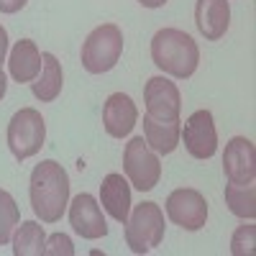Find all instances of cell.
<instances>
[{"mask_svg": "<svg viewBox=\"0 0 256 256\" xmlns=\"http://www.w3.org/2000/svg\"><path fill=\"white\" fill-rule=\"evenodd\" d=\"M31 208L41 223L62 220L64 210L70 205V177L64 166L54 159H46L34 166L28 182Z\"/></svg>", "mask_w": 256, "mask_h": 256, "instance_id": "1", "label": "cell"}, {"mask_svg": "<svg viewBox=\"0 0 256 256\" xmlns=\"http://www.w3.org/2000/svg\"><path fill=\"white\" fill-rule=\"evenodd\" d=\"M152 62L162 72L187 80L200 64V49L190 34L180 28H162L152 38Z\"/></svg>", "mask_w": 256, "mask_h": 256, "instance_id": "2", "label": "cell"}, {"mask_svg": "<svg viewBox=\"0 0 256 256\" xmlns=\"http://www.w3.org/2000/svg\"><path fill=\"white\" fill-rule=\"evenodd\" d=\"M123 54V31L116 24H102L82 44V67L90 74H105L110 72Z\"/></svg>", "mask_w": 256, "mask_h": 256, "instance_id": "3", "label": "cell"}, {"mask_svg": "<svg viewBox=\"0 0 256 256\" xmlns=\"http://www.w3.org/2000/svg\"><path fill=\"white\" fill-rule=\"evenodd\" d=\"M126 226V244L131 246L134 254H148L164 241V212L156 202L146 200L128 212Z\"/></svg>", "mask_w": 256, "mask_h": 256, "instance_id": "4", "label": "cell"}, {"mask_svg": "<svg viewBox=\"0 0 256 256\" xmlns=\"http://www.w3.org/2000/svg\"><path fill=\"white\" fill-rule=\"evenodd\" d=\"M44 138L46 123L36 108H20L18 113H13L8 123V148L18 162L36 156L44 146Z\"/></svg>", "mask_w": 256, "mask_h": 256, "instance_id": "5", "label": "cell"}, {"mask_svg": "<svg viewBox=\"0 0 256 256\" xmlns=\"http://www.w3.org/2000/svg\"><path fill=\"white\" fill-rule=\"evenodd\" d=\"M123 172L136 190L148 192L162 180V164L144 136H134L123 148Z\"/></svg>", "mask_w": 256, "mask_h": 256, "instance_id": "6", "label": "cell"}, {"mask_svg": "<svg viewBox=\"0 0 256 256\" xmlns=\"http://www.w3.org/2000/svg\"><path fill=\"white\" fill-rule=\"evenodd\" d=\"M166 216L182 230H200L208 223V200L202 192L192 187H180L169 192L166 198Z\"/></svg>", "mask_w": 256, "mask_h": 256, "instance_id": "7", "label": "cell"}, {"mask_svg": "<svg viewBox=\"0 0 256 256\" xmlns=\"http://www.w3.org/2000/svg\"><path fill=\"white\" fill-rule=\"evenodd\" d=\"M180 141H184V148L190 152V156L210 159L218 152V131H216V123H212V113L210 110H195L192 113L184 120Z\"/></svg>", "mask_w": 256, "mask_h": 256, "instance_id": "8", "label": "cell"}, {"mask_svg": "<svg viewBox=\"0 0 256 256\" xmlns=\"http://www.w3.org/2000/svg\"><path fill=\"white\" fill-rule=\"evenodd\" d=\"M146 116L154 120H177L182 113V95L166 77H152L144 88Z\"/></svg>", "mask_w": 256, "mask_h": 256, "instance_id": "9", "label": "cell"}, {"mask_svg": "<svg viewBox=\"0 0 256 256\" xmlns=\"http://www.w3.org/2000/svg\"><path fill=\"white\" fill-rule=\"evenodd\" d=\"M223 172L230 184H254L256 177V152L246 136H233L226 144Z\"/></svg>", "mask_w": 256, "mask_h": 256, "instance_id": "10", "label": "cell"}, {"mask_svg": "<svg viewBox=\"0 0 256 256\" xmlns=\"http://www.w3.org/2000/svg\"><path fill=\"white\" fill-rule=\"evenodd\" d=\"M70 223L77 236L88 238V241L108 236V223L102 218V210H100L98 200L92 195H88V192H80L70 202Z\"/></svg>", "mask_w": 256, "mask_h": 256, "instance_id": "11", "label": "cell"}, {"mask_svg": "<svg viewBox=\"0 0 256 256\" xmlns=\"http://www.w3.org/2000/svg\"><path fill=\"white\" fill-rule=\"evenodd\" d=\"M138 120V108L136 102L123 95V92H113L102 105V126L108 136L113 138H123L134 131V126Z\"/></svg>", "mask_w": 256, "mask_h": 256, "instance_id": "12", "label": "cell"}, {"mask_svg": "<svg viewBox=\"0 0 256 256\" xmlns=\"http://www.w3.org/2000/svg\"><path fill=\"white\" fill-rule=\"evenodd\" d=\"M195 24H198V31L208 41L223 38L228 26H230V6H228V0H198Z\"/></svg>", "mask_w": 256, "mask_h": 256, "instance_id": "13", "label": "cell"}, {"mask_svg": "<svg viewBox=\"0 0 256 256\" xmlns=\"http://www.w3.org/2000/svg\"><path fill=\"white\" fill-rule=\"evenodd\" d=\"M100 205L113 220L126 223L131 212V182L118 172H110L100 184Z\"/></svg>", "mask_w": 256, "mask_h": 256, "instance_id": "14", "label": "cell"}, {"mask_svg": "<svg viewBox=\"0 0 256 256\" xmlns=\"http://www.w3.org/2000/svg\"><path fill=\"white\" fill-rule=\"evenodd\" d=\"M8 70H10V77L20 84L34 82L38 77V72H41V52L31 38L16 41V46L10 49V56H8Z\"/></svg>", "mask_w": 256, "mask_h": 256, "instance_id": "15", "label": "cell"}, {"mask_svg": "<svg viewBox=\"0 0 256 256\" xmlns=\"http://www.w3.org/2000/svg\"><path fill=\"white\" fill-rule=\"evenodd\" d=\"M64 84V74H62V62L54 54H41V72L38 77L31 82V92L36 100L41 102H54L62 92Z\"/></svg>", "mask_w": 256, "mask_h": 256, "instance_id": "16", "label": "cell"}, {"mask_svg": "<svg viewBox=\"0 0 256 256\" xmlns=\"http://www.w3.org/2000/svg\"><path fill=\"white\" fill-rule=\"evenodd\" d=\"M182 120H154L144 116V138L156 154H172L180 146Z\"/></svg>", "mask_w": 256, "mask_h": 256, "instance_id": "17", "label": "cell"}, {"mask_svg": "<svg viewBox=\"0 0 256 256\" xmlns=\"http://www.w3.org/2000/svg\"><path fill=\"white\" fill-rule=\"evenodd\" d=\"M13 254L16 256H41L46 246V233L36 220H24L13 230Z\"/></svg>", "mask_w": 256, "mask_h": 256, "instance_id": "18", "label": "cell"}, {"mask_svg": "<svg viewBox=\"0 0 256 256\" xmlns=\"http://www.w3.org/2000/svg\"><path fill=\"white\" fill-rule=\"evenodd\" d=\"M226 205L233 216L254 218L256 216V190L254 184H226Z\"/></svg>", "mask_w": 256, "mask_h": 256, "instance_id": "19", "label": "cell"}, {"mask_svg": "<svg viewBox=\"0 0 256 256\" xmlns=\"http://www.w3.org/2000/svg\"><path fill=\"white\" fill-rule=\"evenodd\" d=\"M18 220H20V210H18L13 195L6 190H0V246L13 238V230H16Z\"/></svg>", "mask_w": 256, "mask_h": 256, "instance_id": "20", "label": "cell"}, {"mask_svg": "<svg viewBox=\"0 0 256 256\" xmlns=\"http://www.w3.org/2000/svg\"><path fill=\"white\" fill-rule=\"evenodd\" d=\"M256 246V226H241L230 236V254L233 256H248Z\"/></svg>", "mask_w": 256, "mask_h": 256, "instance_id": "21", "label": "cell"}, {"mask_svg": "<svg viewBox=\"0 0 256 256\" xmlns=\"http://www.w3.org/2000/svg\"><path fill=\"white\" fill-rule=\"evenodd\" d=\"M72 254H74V246H72L70 236H64V233H54V236L46 238L44 256H72Z\"/></svg>", "mask_w": 256, "mask_h": 256, "instance_id": "22", "label": "cell"}, {"mask_svg": "<svg viewBox=\"0 0 256 256\" xmlns=\"http://www.w3.org/2000/svg\"><path fill=\"white\" fill-rule=\"evenodd\" d=\"M26 3H28V0H0V13L13 16V13H18L20 8H24Z\"/></svg>", "mask_w": 256, "mask_h": 256, "instance_id": "23", "label": "cell"}, {"mask_svg": "<svg viewBox=\"0 0 256 256\" xmlns=\"http://www.w3.org/2000/svg\"><path fill=\"white\" fill-rule=\"evenodd\" d=\"M6 54H8V31H6L3 26H0V70H3Z\"/></svg>", "mask_w": 256, "mask_h": 256, "instance_id": "24", "label": "cell"}, {"mask_svg": "<svg viewBox=\"0 0 256 256\" xmlns=\"http://www.w3.org/2000/svg\"><path fill=\"white\" fill-rule=\"evenodd\" d=\"M138 3H141L144 8H162L166 0H138Z\"/></svg>", "mask_w": 256, "mask_h": 256, "instance_id": "25", "label": "cell"}, {"mask_svg": "<svg viewBox=\"0 0 256 256\" xmlns=\"http://www.w3.org/2000/svg\"><path fill=\"white\" fill-rule=\"evenodd\" d=\"M6 90H8V80H6V74H3V70H0V100H3V95H6Z\"/></svg>", "mask_w": 256, "mask_h": 256, "instance_id": "26", "label": "cell"}]
</instances>
